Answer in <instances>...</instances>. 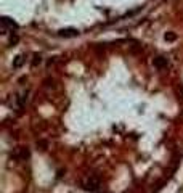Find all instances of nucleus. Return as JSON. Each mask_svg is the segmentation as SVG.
Instances as JSON below:
<instances>
[{
	"instance_id": "1",
	"label": "nucleus",
	"mask_w": 183,
	"mask_h": 193,
	"mask_svg": "<svg viewBox=\"0 0 183 193\" xmlns=\"http://www.w3.org/2000/svg\"><path fill=\"white\" fill-rule=\"evenodd\" d=\"M153 64H154V68H158L159 71H164L169 68V61H167V58H164V56H156Z\"/></svg>"
},
{
	"instance_id": "2",
	"label": "nucleus",
	"mask_w": 183,
	"mask_h": 193,
	"mask_svg": "<svg viewBox=\"0 0 183 193\" xmlns=\"http://www.w3.org/2000/svg\"><path fill=\"white\" fill-rule=\"evenodd\" d=\"M98 187H100V182L96 180L95 177H90V179H87V180L84 182V188H85V190L95 191V190H98Z\"/></svg>"
},
{
	"instance_id": "3",
	"label": "nucleus",
	"mask_w": 183,
	"mask_h": 193,
	"mask_svg": "<svg viewBox=\"0 0 183 193\" xmlns=\"http://www.w3.org/2000/svg\"><path fill=\"white\" fill-rule=\"evenodd\" d=\"M58 35H60V37H66V39L77 37V35H79V31L74 29V27H67V29H61V31H58Z\"/></svg>"
},
{
	"instance_id": "4",
	"label": "nucleus",
	"mask_w": 183,
	"mask_h": 193,
	"mask_svg": "<svg viewBox=\"0 0 183 193\" xmlns=\"http://www.w3.org/2000/svg\"><path fill=\"white\" fill-rule=\"evenodd\" d=\"M2 26H3V29H10V31L18 29V24L13 21L11 18H8V16H3V18H2Z\"/></svg>"
},
{
	"instance_id": "5",
	"label": "nucleus",
	"mask_w": 183,
	"mask_h": 193,
	"mask_svg": "<svg viewBox=\"0 0 183 193\" xmlns=\"http://www.w3.org/2000/svg\"><path fill=\"white\" fill-rule=\"evenodd\" d=\"M24 61H26V55H18L13 60V68L15 69H19V68L24 64Z\"/></svg>"
},
{
	"instance_id": "6",
	"label": "nucleus",
	"mask_w": 183,
	"mask_h": 193,
	"mask_svg": "<svg viewBox=\"0 0 183 193\" xmlns=\"http://www.w3.org/2000/svg\"><path fill=\"white\" fill-rule=\"evenodd\" d=\"M164 39H166L167 42H172V40H175V39H177V35H175V32H166Z\"/></svg>"
},
{
	"instance_id": "7",
	"label": "nucleus",
	"mask_w": 183,
	"mask_h": 193,
	"mask_svg": "<svg viewBox=\"0 0 183 193\" xmlns=\"http://www.w3.org/2000/svg\"><path fill=\"white\" fill-rule=\"evenodd\" d=\"M42 61V56L40 55H35L34 56V61H32V66H37V63H40Z\"/></svg>"
},
{
	"instance_id": "8",
	"label": "nucleus",
	"mask_w": 183,
	"mask_h": 193,
	"mask_svg": "<svg viewBox=\"0 0 183 193\" xmlns=\"http://www.w3.org/2000/svg\"><path fill=\"white\" fill-rule=\"evenodd\" d=\"M16 42H18V35H15V37L11 35V37H10V45H15Z\"/></svg>"
}]
</instances>
